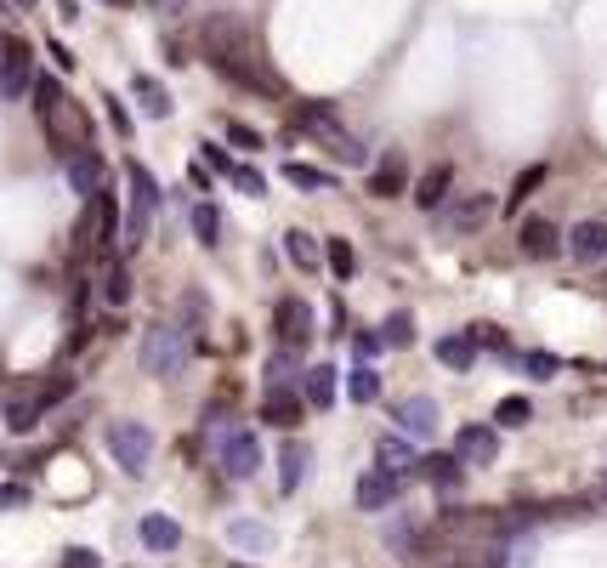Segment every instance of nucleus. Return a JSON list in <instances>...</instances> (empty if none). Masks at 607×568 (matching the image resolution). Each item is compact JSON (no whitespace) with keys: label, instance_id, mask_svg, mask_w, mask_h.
Wrapping results in <instances>:
<instances>
[{"label":"nucleus","instance_id":"f257e3e1","mask_svg":"<svg viewBox=\"0 0 607 568\" xmlns=\"http://www.w3.org/2000/svg\"><path fill=\"white\" fill-rule=\"evenodd\" d=\"M205 57L222 80H233L244 91H261V97H278V74L267 69V57H261V46L244 18H227V12L205 18Z\"/></svg>","mask_w":607,"mask_h":568},{"label":"nucleus","instance_id":"f03ea898","mask_svg":"<svg viewBox=\"0 0 607 568\" xmlns=\"http://www.w3.org/2000/svg\"><path fill=\"white\" fill-rule=\"evenodd\" d=\"M188 358H193V336L176 319H159V324L142 330V347H137L142 375H154V381H176V375L188 370Z\"/></svg>","mask_w":607,"mask_h":568},{"label":"nucleus","instance_id":"7ed1b4c3","mask_svg":"<svg viewBox=\"0 0 607 568\" xmlns=\"http://www.w3.org/2000/svg\"><path fill=\"white\" fill-rule=\"evenodd\" d=\"M103 444H108V455H114V466H120V472L142 478V472H148V461H154V426H148V421H108Z\"/></svg>","mask_w":607,"mask_h":568},{"label":"nucleus","instance_id":"20e7f679","mask_svg":"<svg viewBox=\"0 0 607 568\" xmlns=\"http://www.w3.org/2000/svg\"><path fill=\"white\" fill-rule=\"evenodd\" d=\"M210 438H216V461L233 483H250L261 472V444L250 426H210Z\"/></svg>","mask_w":607,"mask_h":568},{"label":"nucleus","instance_id":"39448f33","mask_svg":"<svg viewBox=\"0 0 607 568\" xmlns=\"http://www.w3.org/2000/svg\"><path fill=\"white\" fill-rule=\"evenodd\" d=\"M295 125H301V131H313V137L324 142L330 154H341L347 165H364V148L352 142V131L341 125V114H335L330 103H301V108H295Z\"/></svg>","mask_w":607,"mask_h":568},{"label":"nucleus","instance_id":"423d86ee","mask_svg":"<svg viewBox=\"0 0 607 568\" xmlns=\"http://www.w3.org/2000/svg\"><path fill=\"white\" fill-rule=\"evenodd\" d=\"M63 182H69V194L97 199L108 188V160L91 148V142H80V148H69V154H63Z\"/></svg>","mask_w":607,"mask_h":568},{"label":"nucleus","instance_id":"0eeeda50","mask_svg":"<svg viewBox=\"0 0 607 568\" xmlns=\"http://www.w3.org/2000/svg\"><path fill=\"white\" fill-rule=\"evenodd\" d=\"M29 86H35V52H29V40H6L0 46V97L23 103Z\"/></svg>","mask_w":607,"mask_h":568},{"label":"nucleus","instance_id":"6e6552de","mask_svg":"<svg viewBox=\"0 0 607 568\" xmlns=\"http://www.w3.org/2000/svg\"><path fill=\"white\" fill-rule=\"evenodd\" d=\"M386 415L398 421L403 438H432L437 421H443V409H437V398H426V392H409V398H392L386 404Z\"/></svg>","mask_w":607,"mask_h":568},{"label":"nucleus","instance_id":"1a4fd4ad","mask_svg":"<svg viewBox=\"0 0 607 568\" xmlns=\"http://www.w3.org/2000/svg\"><path fill=\"white\" fill-rule=\"evenodd\" d=\"M273 330H278V347L301 353V347L313 341V302H301V296H278V307H273Z\"/></svg>","mask_w":607,"mask_h":568},{"label":"nucleus","instance_id":"9d476101","mask_svg":"<svg viewBox=\"0 0 607 568\" xmlns=\"http://www.w3.org/2000/svg\"><path fill=\"white\" fill-rule=\"evenodd\" d=\"M454 461L460 466H494L500 461V426H460Z\"/></svg>","mask_w":607,"mask_h":568},{"label":"nucleus","instance_id":"9b49d317","mask_svg":"<svg viewBox=\"0 0 607 568\" xmlns=\"http://www.w3.org/2000/svg\"><path fill=\"white\" fill-rule=\"evenodd\" d=\"M562 245H568V256L579 267H602L607 262V222H596V216H590V222H579V228L562 233Z\"/></svg>","mask_w":607,"mask_h":568},{"label":"nucleus","instance_id":"f8f14e48","mask_svg":"<svg viewBox=\"0 0 607 568\" xmlns=\"http://www.w3.org/2000/svg\"><path fill=\"white\" fill-rule=\"evenodd\" d=\"M494 211H500V199H494V194H460V199H449V205H443V216H449L454 233L488 228V216H494Z\"/></svg>","mask_w":607,"mask_h":568},{"label":"nucleus","instance_id":"ddd939ff","mask_svg":"<svg viewBox=\"0 0 607 568\" xmlns=\"http://www.w3.org/2000/svg\"><path fill=\"white\" fill-rule=\"evenodd\" d=\"M517 245L528 262H551V256H562V228L556 222H545V216H528L517 228Z\"/></svg>","mask_w":607,"mask_h":568},{"label":"nucleus","instance_id":"4468645a","mask_svg":"<svg viewBox=\"0 0 607 568\" xmlns=\"http://www.w3.org/2000/svg\"><path fill=\"white\" fill-rule=\"evenodd\" d=\"M420 466V455H415V444L403 438V432H381L375 438V472H392V478H409Z\"/></svg>","mask_w":607,"mask_h":568},{"label":"nucleus","instance_id":"2eb2a0df","mask_svg":"<svg viewBox=\"0 0 607 568\" xmlns=\"http://www.w3.org/2000/svg\"><path fill=\"white\" fill-rule=\"evenodd\" d=\"M125 177H131V199H137V205H131V216H137V222H148V216L165 205V188H159V177L142 160H125Z\"/></svg>","mask_w":607,"mask_h":568},{"label":"nucleus","instance_id":"dca6fc26","mask_svg":"<svg viewBox=\"0 0 607 568\" xmlns=\"http://www.w3.org/2000/svg\"><path fill=\"white\" fill-rule=\"evenodd\" d=\"M369 194H375V199L409 194V160H403V148H386V160L369 171Z\"/></svg>","mask_w":607,"mask_h":568},{"label":"nucleus","instance_id":"f3484780","mask_svg":"<svg viewBox=\"0 0 607 568\" xmlns=\"http://www.w3.org/2000/svg\"><path fill=\"white\" fill-rule=\"evenodd\" d=\"M307 478H313V449L301 444V438H290V444L278 449V489H284V495H295Z\"/></svg>","mask_w":607,"mask_h":568},{"label":"nucleus","instance_id":"a211bd4d","mask_svg":"<svg viewBox=\"0 0 607 568\" xmlns=\"http://www.w3.org/2000/svg\"><path fill=\"white\" fill-rule=\"evenodd\" d=\"M403 483H409V478L369 472V478H358V506H364V512H386V506H398V500H403Z\"/></svg>","mask_w":607,"mask_h":568},{"label":"nucleus","instance_id":"6ab92c4d","mask_svg":"<svg viewBox=\"0 0 607 568\" xmlns=\"http://www.w3.org/2000/svg\"><path fill=\"white\" fill-rule=\"evenodd\" d=\"M449 188H454V165H432V171L415 182V205L420 211H443V205L454 199Z\"/></svg>","mask_w":607,"mask_h":568},{"label":"nucleus","instance_id":"aec40b11","mask_svg":"<svg viewBox=\"0 0 607 568\" xmlns=\"http://www.w3.org/2000/svg\"><path fill=\"white\" fill-rule=\"evenodd\" d=\"M227 540L239 551H273L278 546L273 523H261V517H233V523H227Z\"/></svg>","mask_w":607,"mask_h":568},{"label":"nucleus","instance_id":"412c9836","mask_svg":"<svg viewBox=\"0 0 607 568\" xmlns=\"http://www.w3.org/2000/svg\"><path fill=\"white\" fill-rule=\"evenodd\" d=\"M137 534H142V546H148V551H176V546H182V523L165 517V512H148L137 523Z\"/></svg>","mask_w":607,"mask_h":568},{"label":"nucleus","instance_id":"4be33fe9","mask_svg":"<svg viewBox=\"0 0 607 568\" xmlns=\"http://www.w3.org/2000/svg\"><path fill=\"white\" fill-rule=\"evenodd\" d=\"M301 409H307L301 392H267V398H261V421L278 426V432H290V426L301 421Z\"/></svg>","mask_w":607,"mask_h":568},{"label":"nucleus","instance_id":"5701e85b","mask_svg":"<svg viewBox=\"0 0 607 568\" xmlns=\"http://www.w3.org/2000/svg\"><path fill=\"white\" fill-rule=\"evenodd\" d=\"M131 97H137V108L142 114H148V120H171V91L159 86L154 74H137V80H131Z\"/></svg>","mask_w":607,"mask_h":568},{"label":"nucleus","instance_id":"b1692460","mask_svg":"<svg viewBox=\"0 0 607 568\" xmlns=\"http://www.w3.org/2000/svg\"><path fill=\"white\" fill-rule=\"evenodd\" d=\"M40 415H46V404H40V392H29V398H18V404L0 409V426H6V432H18V438H29V432L40 426Z\"/></svg>","mask_w":607,"mask_h":568},{"label":"nucleus","instance_id":"393cba45","mask_svg":"<svg viewBox=\"0 0 607 568\" xmlns=\"http://www.w3.org/2000/svg\"><path fill=\"white\" fill-rule=\"evenodd\" d=\"M295 387H301V353L278 347V353L267 358V392H295Z\"/></svg>","mask_w":607,"mask_h":568},{"label":"nucleus","instance_id":"a878e982","mask_svg":"<svg viewBox=\"0 0 607 568\" xmlns=\"http://www.w3.org/2000/svg\"><path fill=\"white\" fill-rule=\"evenodd\" d=\"M301 398L313 409H330L335 404V364H313V370H301Z\"/></svg>","mask_w":607,"mask_h":568},{"label":"nucleus","instance_id":"bb28decb","mask_svg":"<svg viewBox=\"0 0 607 568\" xmlns=\"http://www.w3.org/2000/svg\"><path fill=\"white\" fill-rule=\"evenodd\" d=\"M375 336H381V347H392V353H409V347H415V313H409V307L386 313Z\"/></svg>","mask_w":607,"mask_h":568},{"label":"nucleus","instance_id":"cd10ccee","mask_svg":"<svg viewBox=\"0 0 607 568\" xmlns=\"http://www.w3.org/2000/svg\"><path fill=\"white\" fill-rule=\"evenodd\" d=\"M29 97H35V114H40V125H46V137H52V131H57V108H63V86H57L52 74H46V80L35 74Z\"/></svg>","mask_w":607,"mask_h":568},{"label":"nucleus","instance_id":"c85d7f7f","mask_svg":"<svg viewBox=\"0 0 607 568\" xmlns=\"http://www.w3.org/2000/svg\"><path fill=\"white\" fill-rule=\"evenodd\" d=\"M415 472H420L426 483H437V489H460V483H466V466L454 461V455H426Z\"/></svg>","mask_w":607,"mask_h":568},{"label":"nucleus","instance_id":"c756f323","mask_svg":"<svg viewBox=\"0 0 607 568\" xmlns=\"http://www.w3.org/2000/svg\"><path fill=\"white\" fill-rule=\"evenodd\" d=\"M97 296H103V307H114V313H120V307L131 302V267H125V262H108V273L97 279Z\"/></svg>","mask_w":607,"mask_h":568},{"label":"nucleus","instance_id":"7c9ffc66","mask_svg":"<svg viewBox=\"0 0 607 568\" xmlns=\"http://www.w3.org/2000/svg\"><path fill=\"white\" fill-rule=\"evenodd\" d=\"M284 262H295L301 273H313V267L324 262V250H318V239H313V233L290 228V233H284Z\"/></svg>","mask_w":607,"mask_h":568},{"label":"nucleus","instance_id":"2f4dec72","mask_svg":"<svg viewBox=\"0 0 607 568\" xmlns=\"http://www.w3.org/2000/svg\"><path fill=\"white\" fill-rule=\"evenodd\" d=\"M284 182H290V188H307V194H335V177H330V171H318V165H301V160L284 165Z\"/></svg>","mask_w":607,"mask_h":568},{"label":"nucleus","instance_id":"473e14b6","mask_svg":"<svg viewBox=\"0 0 607 568\" xmlns=\"http://www.w3.org/2000/svg\"><path fill=\"white\" fill-rule=\"evenodd\" d=\"M437 364H449V370H471L477 364V341L460 330V336H443L437 341Z\"/></svg>","mask_w":607,"mask_h":568},{"label":"nucleus","instance_id":"72a5a7b5","mask_svg":"<svg viewBox=\"0 0 607 568\" xmlns=\"http://www.w3.org/2000/svg\"><path fill=\"white\" fill-rule=\"evenodd\" d=\"M324 262H330V273L341 284L358 273V250H352V239H324Z\"/></svg>","mask_w":607,"mask_h":568},{"label":"nucleus","instance_id":"f704fd0d","mask_svg":"<svg viewBox=\"0 0 607 568\" xmlns=\"http://www.w3.org/2000/svg\"><path fill=\"white\" fill-rule=\"evenodd\" d=\"M193 233H199V245H222V205L199 199L193 205Z\"/></svg>","mask_w":607,"mask_h":568},{"label":"nucleus","instance_id":"c9c22d12","mask_svg":"<svg viewBox=\"0 0 607 568\" xmlns=\"http://www.w3.org/2000/svg\"><path fill=\"white\" fill-rule=\"evenodd\" d=\"M347 392H352V404H375V398H381V370H375V364H358V370L347 375Z\"/></svg>","mask_w":607,"mask_h":568},{"label":"nucleus","instance_id":"e433bc0d","mask_svg":"<svg viewBox=\"0 0 607 568\" xmlns=\"http://www.w3.org/2000/svg\"><path fill=\"white\" fill-rule=\"evenodd\" d=\"M386 546L403 551V557L420 551V523H415V517H392V523H386Z\"/></svg>","mask_w":607,"mask_h":568},{"label":"nucleus","instance_id":"4c0bfd02","mask_svg":"<svg viewBox=\"0 0 607 568\" xmlns=\"http://www.w3.org/2000/svg\"><path fill=\"white\" fill-rule=\"evenodd\" d=\"M545 177H551L545 165H528V171H522V177L511 182V194H505V211H522V199H534V188H539Z\"/></svg>","mask_w":607,"mask_h":568},{"label":"nucleus","instance_id":"58836bf2","mask_svg":"<svg viewBox=\"0 0 607 568\" xmlns=\"http://www.w3.org/2000/svg\"><path fill=\"white\" fill-rule=\"evenodd\" d=\"M534 421V404L528 398H500L494 404V426H528Z\"/></svg>","mask_w":607,"mask_h":568},{"label":"nucleus","instance_id":"ea45409f","mask_svg":"<svg viewBox=\"0 0 607 568\" xmlns=\"http://www.w3.org/2000/svg\"><path fill=\"white\" fill-rule=\"evenodd\" d=\"M227 177H233V188H239V194H250V199L267 194V177H261V171H250V165H233Z\"/></svg>","mask_w":607,"mask_h":568},{"label":"nucleus","instance_id":"a19ab883","mask_svg":"<svg viewBox=\"0 0 607 568\" xmlns=\"http://www.w3.org/2000/svg\"><path fill=\"white\" fill-rule=\"evenodd\" d=\"M522 370L534 375V381H551V375L562 370V358L556 353H522Z\"/></svg>","mask_w":607,"mask_h":568},{"label":"nucleus","instance_id":"79ce46f5","mask_svg":"<svg viewBox=\"0 0 607 568\" xmlns=\"http://www.w3.org/2000/svg\"><path fill=\"white\" fill-rule=\"evenodd\" d=\"M57 568H103V557H97L91 546H69L63 557H57Z\"/></svg>","mask_w":607,"mask_h":568},{"label":"nucleus","instance_id":"37998d69","mask_svg":"<svg viewBox=\"0 0 607 568\" xmlns=\"http://www.w3.org/2000/svg\"><path fill=\"white\" fill-rule=\"evenodd\" d=\"M466 336H471V341H477V347H494V353H511V341H505V336H500V330H494V324H471Z\"/></svg>","mask_w":607,"mask_h":568},{"label":"nucleus","instance_id":"c03bdc74","mask_svg":"<svg viewBox=\"0 0 607 568\" xmlns=\"http://www.w3.org/2000/svg\"><path fill=\"white\" fill-rule=\"evenodd\" d=\"M227 142H233V148H261V131H250L244 120H233L227 125Z\"/></svg>","mask_w":607,"mask_h":568},{"label":"nucleus","instance_id":"a18cd8bd","mask_svg":"<svg viewBox=\"0 0 607 568\" xmlns=\"http://www.w3.org/2000/svg\"><path fill=\"white\" fill-rule=\"evenodd\" d=\"M103 103H108V125H114L120 137H131V114H125V103L120 97H103Z\"/></svg>","mask_w":607,"mask_h":568},{"label":"nucleus","instance_id":"49530a36","mask_svg":"<svg viewBox=\"0 0 607 568\" xmlns=\"http://www.w3.org/2000/svg\"><path fill=\"white\" fill-rule=\"evenodd\" d=\"M0 506H6V512H12V506H29V489H23V483H6V489H0Z\"/></svg>","mask_w":607,"mask_h":568},{"label":"nucleus","instance_id":"de8ad7c7","mask_svg":"<svg viewBox=\"0 0 607 568\" xmlns=\"http://www.w3.org/2000/svg\"><path fill=\"white\" fill-rule=\"evenodd\" d=\"M205 160L216 165V171H222V177H227V171H233V154H227V148H216V142H205Z\"/></svg>","mask_w":607,"mask_h":568},{"label":"nucleus","instance_id":"09e8293b","mask_svg":"<svg viewBox=\"0 0 607 568\" xmlns=\"http://www.w3.org/2000/svg\"><path fill=\"white\" fill-rule=\"evenodd\" d=\"M148 6H154L159 18H182L188 12V0H148Z\"/></svg>","mask_w":607,"mask_h":568},{"label":"nucleus","instance_id":"8fccbe9b","mask_svg":"<svg viewBox=\"0 0 607 568\" xmlns=\"http://www.w3.org/2000/svg\"><path fill=\"white\" fill-rule=\"evenodd\" d=\"M352 341H358V353H364V358H375V353H381V336H375V330H358Z\"/></svg>","mask_w":607,"mask_h":568},{"label":"nucleus","instance_id":"3c124183","mask_svg":"<svg viewBox=\"0 0 607 568\" xmlns=\"http://www.w3.org/2000/svg\"><path fill=\"white\" fill-rule=\"evenodd\" d=\"M188 182L199 188V194H210V171H205V160H193V165H188Z\"/></svg>","mask_w":607,"mask_h":568},{"label":"nucleus","instance_id":"603ef678","mask_svg":"<svg viewBox=\"0 0 607 568\" xmlns=\"http://www.w3.org/2000/svg\"><path fill=\"white\" fill-rule=\"evenodd\" d=\"M46 52H52V63H57V69H74V57H69V46H63V40H52Z\"/></svg>","mask_w":607,"mask_h":568},{"label":"nucleus","instance_id":"864d4df0","mask_svg":"<svg viewBox=\"0 0 607 568\" xmlns=\"http://www.w3.org/2000/svg\"><path fill=\"white\" fill-rule=\"evenodd\" d=\"M18 6H40V0H18Z\"/></svg>","mask_w":607,"mask_h":568},{"label":"nucleus","instance_id":"5fc2aeb1","mask_svg":"<svg viewBox=\"0 0 607 568\" xmlns=\"http://www.w3.org/2000/svg\"><path fill=\"white\" fill-rule=\"evenodd\" d=\"M602 500H607V478H602Z\"/></svg>","mask_w":607,"mask_h":568},{"label":"nucleus","instance_id":"6e6d98bb","mask_svg":"<svg viewBox=\"0 0 607 568\" xmlns=\"http://www.w3.org/2000/svg\"><path fill=\"white\" fill-rule=\"evenodd\" d=\"M233 568H250V563H233Z\"/></svg>","mask_w":607,"mask_h":568}]
</instances>
